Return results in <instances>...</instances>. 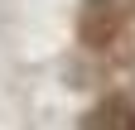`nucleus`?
Here are the masks:
<instances>
[{
	"instance_id": "obj_1",
	"label": "nucleus",
	"mask_w": 135,
	"mask_h": 130,
	"mask_svg": "<svg viewBox=\"0 0 135 130\" xmlns=\"http://www.w3.org/2000/svg\"><path fill=\"white\" fill-rule=\"evenodd\" d=\"M121 24H126V14H121L116 0H82V10H77V39H82V48H111L121 39Z\"/></svg>"
},
{
	"instance_id": "obj_3",
	"label": "nucleus",
	"mask_w": 135,
	"mask_h": 130,
	"mask_svg": "<svg viewBox=\"0 0 135 130\" xmlns=\"http://www.w3.org/2000/svg\"><path fill=\"white\" fill-rule=\"evenodd\" d=\"M121 130H135V111H130V116H126V121H121Z\"/></svg>"
},
{
	"instance_id": "obj_2",
	"label": "nucleus",
	"mask_w": 135,
	"mask_h": 130,
	"mask_svg": "<svg viewBox=\"0 0 135 130\" xmlns=\"http://www.w3.org/2000/svg\"><path fill=\"white\" fill-rule=\"evenodd\" d=\"M126 116H130V106H126V101H106V106H97L92 116H87V130H121Z\"/></svg>"
},
{
	"instance_id": "obj_4",
	"label": "nucleus",
	"mask_w": 135,
	"mask_h": 130,
	"mask_svg": "<svg viewBox=\"0 0 135 130\" xmlns=\"http://www.w3.org/2000/svg\"><path fill=\"white\" fill-rule=\"evenodd\" d=\"M130 5H135V0H130Z\"/></svg>"
}]
</instances>
